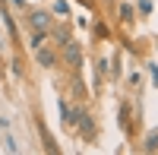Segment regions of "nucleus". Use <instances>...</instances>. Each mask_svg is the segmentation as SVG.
Segmentation results:
<instances>
[{"mask_svg":"<svg viewBox=\"0 0 158 155\" xmlns=\"http://www.w3.org/2000/svg\"><path fill=\"white\" fill-rule=\"evenodd\" d=\"M10 3H13V6H25V3H22V0H10Z\"/></svg>","mask_w":158,"mask_h":155,"instance_id":"nucleus-7","label":"nucleus"},{"mask_svg":"<svg viewBox=\"0 0 158 155\" xmlns=\"http://www.w3.org/2000/svg\"><path fill=\"white\" fill-rule=\"evenodd\" d=\"M63 60H67V67H70V70H79V67H82V48H79L73 38L63 44Z\"/></svg>","mask_w":158,"mask_h":155,"instance_id":"nucleus-2","label":"nucleus"},{"mask_svg":"<svg viewBox=\"0 0 158 155\" xmlns=\"http://www.w3.org/2000/svg\"><path fill=\"white\" fill-rule=\"evenodd\" d=\"M142 152H158V133H152L146 143H142Z\"/></svg>","mask_w":158,"mask_h":155,"instance_id":"nucleus-6","label":"nucleus"},{"mask_svg":"<svg viewBox=\"0 0 158 155\" xmlns=\"http://www.w3.org/2000/svg\"><path fill=\"white\" fill-rule=\"evenodd\" d=\"M60 120H63V127H76V120H79V111H73L67 105V98L60 101Z\"/></svg>","mask_w":158,"mask_h":155,"instance_id":"nucleus-4","label":"nucleus"},{"mask_svg":"<svg viewBox=\"0 0 158 155\" xmlns=\"http://www.w3.org/2000/svg\"><path fill=\"white\" fill-rule=\"evenodd\" d=\"M35 60H38V67H44V70H54L57 67V51L51 48L48 41L41 48H35Z\"/></svg>","mask_w":158,"mask_h":155,"instance_id":"nucleus-1","label":"nucleus"},{"mask_svg":"<svg viewBox=\"0 0 158 155\" xmlns=\"http://www.w3.org/2000/svg\"><path fill=\"white\" fill-rule=\"evenodd\" d=\"M48 41V32H32V38H29V48L35 51V48H41Z\"/></svg>","mask_w":158,"mask_h":155,"instance_id":"nucleus-5","label":"nucleus"},{"mask_svg":"<svg viewBox=\"0 0 158 155\" xmlns=\"http://www.w3.org/2000/svg\"><path fill=\"white\" fill-rule=\"evenodd\" d=\"M29 25H32V32H48L54 25V19L48 13H41V10H35V13H29Z\"/></svg>","mask_w":158,"mask_h":155,"instance_id":"nucleus-3","label":"nucleus"}]
</instances>
